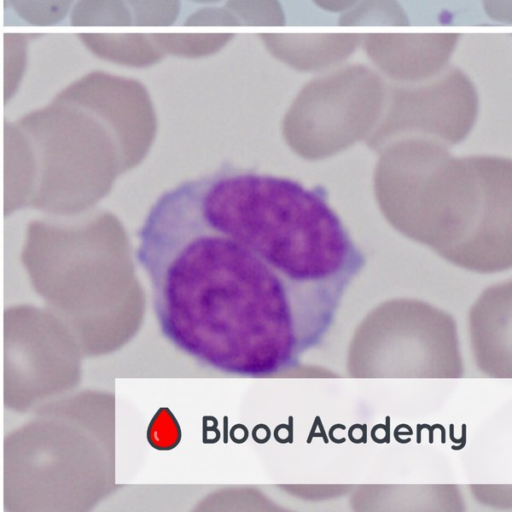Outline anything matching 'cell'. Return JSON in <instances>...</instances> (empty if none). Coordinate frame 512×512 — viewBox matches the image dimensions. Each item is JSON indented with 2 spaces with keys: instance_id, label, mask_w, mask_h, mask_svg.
I'll return each instance as SVG.
<instances>
[{
  "instance_id": "cell-16",
  "label": "cell",
  "mask_w": 512,
  "mask_h": 512,
  "mask_svg": "<svg viewBox=\"0 0 512 512\" xmlns=\"http://www.w3.org/2000/svg\"><path fill=\"white\" fill-rule=\"evenodd\" d=\"M320 8L331 11L341 12L351 8L358 0H313Z\"/></svg>"
},
{
  "instance_id": "cell-10",
  "label": "cell",
  "mask_w": 512,
  "mask_h": 512,
  "mask_svg": "<svg viewBox=\"0 0 512 512\" xmlns=\"http://www.w3.org/2000/svg\"><path fill=\"white\" fill-rule=\"evenodd\" d=\"M14 12L28 24L50 26L61 22L74 0H7Z\"/></svg>"
},
{
  "instance_id": "cell-2",
  "label": "cell",
  "mask_w": 512,
  "mask_h": 512,
  "mask_svg": "<svg viewBox=\"0 0 512 512\" xmlns=\"http://www.w3.org/2000/svg\"><path fill=\"white\" fill-rule=\"evenodd\" d=\"M4 440V504L9 511H70L79 504L81 436L77 401L52 400Z\"/></svg>"
},
{
  "instance_id": "cell-14",
  "label": "cell",
  "mask_w": 512,
  "mask_h": 512,
  "mask_svg": "<svg viewBox=\"0 0 512 512\" xmlns=\"http://www.w3.org/2000/svg\"><path fill=\"white\" fill-rule=\"evenodd\" d=\"M184 25H241L239 20L227 9H201L192 14Z\"/></svg>"
},
{
  "instance_id": "cell-11",
  "label": "cell",
  "mask_w": 512,
  "mask_h": 512,
  "mask_svg": "<svg viewBox=\"0 0 512 512\" xmlns=\"http://www.w3.org/2000/svg\"><path fill=\"white\" fill-rule=\"evenodd\" d=\"M225 7L241 25L285 24V15L278 0H227Z\"/></svg>"
},
{
  "instance_id": "cell-1",
  "label": "cell",
  "mask_w": 512,
  "mask_h": 512,
  "mask_svg": "<svg viewBox=\"0 0 512 512\" xmlns=\"http://www.w3.org/2000/svg\"><path fill=\"white\" fill-rule=\"evenodd\" d=\"M159 328L201 364L263 377L293 366L331 317L328 242L272 175L221 167L164 191L137 233Z\"/></svg>"
},
{
  "instance_id": "cell-15",
  "label": "cell",
  "mask_w": 512,
  "mask_h": 512,
  "mask_svg": "<svg viewBox=\"0 0 512 512\" xmlns=\"http://www.w3.org/2000/svg\"><path fill=\"white\" fill-rule=\"evenodd\" d=\"M487 14L500 22H511V0H484Z\"/></svg>"
},
{
  "instance_id": "cell-5",
  "label": "cell",
  "mask_w": 512,
  "mask_h": 512,
  "mask_svg": "<svg viewBox=\"0 0 512 512\" xmlns=\"http://www.w3.org/2000/svg\"><path fill=\"white\" fill-rule=\"evenodd\" d=\"M266 49L299 71H320L345 61L363 35L354 33L261 34Z\"/></svg>"
},
{
  "instance_id": "cell-9",
  "label": "cell",
  "mask_w": 512,
  "mask_h": 512,
  "mask_svg": "<svg viewBox=\"0 0 512 512\" xmlns=\"http://www.w3.org/2000/svg\"><path fill=\"white\" fill-rule=\"evenodd\" d=\"M339 25H409V20L396 0H362L342 14Z\"/></svg>"
},
{
  "instance_id": "cell-8",
  "label": "cell",
  "mask_w": 512,
  "mask_h": 512,
  "mask_svg": "<svg viewBox=\"0 0 512 512\" xmlns=\"http://www.w3.org/2000/svg\"><path fill=\"white\" fill-rule=\"evenodd\" d=\"M70 23L74 26L132 25L133 19L122 0H78Z\"/></svg>"
},
{
  "instance_id": "cell-6",
  "label": "cell",
  "mask_w": 512,
  "mask_h": 512,
  "mask_svg": "<svg viewBox=\"0 0 512 512\" xmlns=\"http://www.w3.org/2000/svg\"><path fill=\"white\" fill-rule=\"evenodd\" d=\"M79 37L97 57L128 67L146 68L165 57L164 51L146 34L85 33Z\"/></svg>"
},
{
  "instance_id": "cell-17",
  "label": "cell",
  "mask_w": 512,
  "mask_h": 512,
  "mask_svg": "<svg viewBox=\"0 0 512 512\" xmlns=\"http://www.w3.org/2000/svg\"><path fill=\"white\" fill-rule=\"evenodd\" d=\"M191 1L198 2V3H214V2H218L220 0H191Z\"/></svg>"
},
{
  "instance_id": "cell-13",
  "label": "cell",
  "mask_w": 512,
  "mask_h": 512,
  "mask_svg": "<svg viewBox=\"0 0 512 512\" xmlns=\"http://www.w3.org/2000/svg\"><path fill=\"white\" fill-rule=\"evenodd\" d=\"M147 439L158 450H170L178 445L181 429L168 408L162 407L154 415L147 429Z\"/></svg>"
},
{
  "instance_id": "cell-4",
  "label": "cell",
  "mask_w": 512,
  "mask_h": 512,
  "mask_svg": "<svg viewBox=\"0 0 512 512\" xmlns=\"http://www.w3.org/2000/svg\"><path fill=\"white\" fill-rule=\"evenodd\" d=\"M459 37L458 33H368L362 42L381 71L412 81L437 74L450 59Z\"/></svg>"
},
{
  "instance_id": "cell-7",
  "label": "cell",
  "mask_w": 512,
  "mask_h": 512,
  "mask_svg": "<svg viewBox=\"0 0 512 512\" xmlns=\"http://www.w3.org/2000/svg\"><path fill=\"white\" fill-rule=\"evenodd\" d=\"M154 42L164 51L178 57L199 58L212 55L220 51L234 34L206 33L184 34L164 33L150 34Z\"/></svg>"
},
{
  "instance_id": "cell-3",
  "label": "cell",
  "mask_w": 512,
  "mask_h": 512,
  "mask_svg": "<svg viewBox=\"0 0 512 512\" xmlns=\"http://www.w3.org/2000/svg\"><path fill=\"white\" fill-rule=\"evenodd\" d=\"M4 404L36 410L72 388L78 378V342L48 308L19 305L4 311Z\"/></svg>"
},
{
  "instance_id": "cell-12",
  "label": "cell",
  "mask_w": 512,
  "mask_h": 512,
  "mask_svg": "<svg viewBox=\"0 0 512 512\" xmlns=\"http://www.w3.org/2000/svg\"><path fill=\"white\" fill-rule=\"evenodd\" d=\"M132 10L135 25H172L180 11V0H124Z\"/></svg>"
}]
</instances>
